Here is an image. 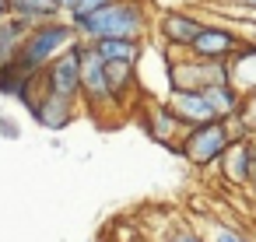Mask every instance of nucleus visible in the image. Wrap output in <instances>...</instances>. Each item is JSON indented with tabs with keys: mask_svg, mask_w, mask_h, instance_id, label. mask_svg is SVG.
Listing matches in <instances>:
<instances>
[{
	"mask_svg": "<svg viewBox=\"0 0 256 242\" xmlns=\"http://www.w3.org/2000/svg\"><path fill=\"white\" fill-rule=\"evenodd\" d=\"M25 32H28V28H25L18 18H11V14L0 18V67H8V64H14V60H18Z\"/></svg>",
	"mask_w": 256,
	"mask_h": 242,
	"instance_id": "a211bd4d",
	"label": "nucleus"
},
{
	"mask_svg": "<svg viewBox=\"0 0 256 242\" xmlns=\"http://www.w3.org/2000/svg\"><path fill=\"white\" fill-rule=\"evenodd\" d=\"M92 46L106 64H137L144 53V39H98Z\"/></svg>",
	"mask_w": 256,
	"mask_h": 242,
	"instance_id": "dca6fc26",
	"label": "nucleus"
},
{
	"mask_svg": "<svg viewBox=\"0 0 256 242\" xmlns=\"http://www.w3.org/2000/svg\"><path fill=\"white\" fill-rule=\"evenodd\" d=\"M242 116H246V120H249V126L256 130V95H249V98H246V109H242Z\"/></svg>",
	"mask_w": 256,
	"mask_h": 242,
	"instance_id": "4be33fe9",
	"label": "nucleus"
},
{
	"mask_svg": "<svg viewBox=\"0 0 256 242\" xmlns=\"http://www.w3.org/2000/svg\"><path fill=\"white\" fill-rule=\"evenodd\" d=\"M165 242H207V235L193 224H179V228H168L165 232Z\"/></svg>",
	"mask_w": 256,
	"mask_h": 242,
	"instance_id": "aec40b11",
	"label": "nucleus"
},
{
	"mask_svg": "<svg viewBox=\"0 0 256 242\" xmlns=\"http://www.w3.org/2000/svg\"><path fill=\"white\" fill-rule=\"evenodd\" d=\"M224 4V0H221ZM228 4H235V8H242V11H252L256 14V0H228Z\"/></svg>",
	"mask_w": 256,
	"mask_h": 242,
	"instance_id": "5701e85b",
	"label": "nucleus"
},
{
	"mask_svg": "<svg viewBox=\"0 0 256 242\" xmlns=\"http://www.w3.org/2000/svg\"><path fill=\"white\" fill-rule=\"evenodd\" d=\"M25 106L32 109V116H36L46 130H64V126H70V123L78 120V106H81V102L60 98V95H50L46 88H39Z\"/></svg>",
	"mask_w": 256,
	"mask_h": 242,
	"instance_id": "9b49d317",
	"label": "nucleus"
},
{
	"mask_svg": "<svg viewBox=\"0 0 256 242\" xmlns=\"http://www.w3.org/2000/svg\"><path fill=\"white\" fill-rule=\"evenodd\" d=\"M232 144V130L224 120H214V123H204V126H190L182 144H179V154L193 165V168H210L221 162L224 148Z\"/></svg>",
	"mask_w": 256,
	"mask_h": 242,
	"instance_id": "20e7f679",
	"label": "nucleus"
},
{
	"mask_svg": "<svg viewBox=\"0 0 256 242\" xmlns=\"http://www.w3.org/2000/svg\"><path fill=\"white\" fill-rule=\"evenodd\" d=\"M228 78H232V84L249 98V95H256V46L246 39L242 42V50L228 60Z\"/></svg>",
	"mask_w": 256,
	"mask_h": 242,
	"instance_id": "ddd939ff",
	"label": "nucleus"
},
{
	"mask_svg": "<svg viewBox=\"0 0 256 242\" xmlns=\"http://www.w3.org/2000/svg\"><path fill=\"white\" fill-rule=\"evenodd\" d=\"M8 4H11V18H18L25 28L53 22V18H64V11L53 4V0H8Z\"/></svg>",
	"mask_w": 256,
	"mask_h": 242,
	"instance_id": "2eb2a0df",
	"label": "nucleus"
},
{
	"mask_svg": "<svg viewBox=\"0 0 256 242\" xmlns=\"http://www.w3.org/2000/svg\"><path fill=\"white\" fill-rule=\"evenodd\" d=\"M140 123H144V130H148V137H151L154 144H165L168 151L179 154V144H182V137H186V126H182V120L172 112L168 102H148V106L140 109Z\"/></svg>",
	"mask_w": 256,
	"mask_h": 242,
	"instance_id": "1a4fd4ad",
	"label": "nucleus"
},
{
	"mask_svg": "<svg viewBox=\"0 0 256 242\" xmlns=\"http://www.w3.org/2000/svg\"><path fill=\"white\" fill-rule=\"evenodd\" d=\"M252 165H256V140L252 137H242V140H232L218 162V172L228 186L242 190L249 186L252 190Z\"/></svg>",
	"mask_w": 256,
	"mask_h": 242,
	"instance_id": "9d476101",
	"label": "nucleus"
},
{
	"mask_svg": "<svg viewBox=\"0 0 256 242\" xmlns=\"http://www.w3.org/2000/svg\"><path fill=\"white\" fill-rule=\"evenodd\" d=\"M207 95V102H210V109H214V116L218 120H235V116H242V109H246V95L228 81V84H214V88H207L204 92Z\"/></svg>",
	"mask_w": 256,
	"mask_h": 242,
	"instance_id": "4468645a",
	"label": "nucleus"
},
{
	"mask_svg": "<svg viewBox=\"0 0 256 242\" xmlns=\"http://www.w3.org/2000/svg\"><path fill=\"white\" fill-rule=\"evenodd\" d=\"M252 190H256V165H252Z\"/></svg>",
	"mask_w": 256,
	"mask_h": 242,
	"instance_id": "a878e982",
	"label": "nucleus"
},
{
	"mask_svg": "<svg viewBox=\"0 0 256 242\" xmlns=\"http://www.w3.org/2000/svg\"><path fill=\"white\" fill-rule=\"evenodd\" d=\"M53 4H56V8H60L64 14H70V11L78 8V0H53Z\"/></svg>",
	"mask_w": 256,
	"mask_h": 242,
	"instance_id": "b1692460",
	"label": "nucleus"
},
{
	"mask_svg": "<svg viewBox=\"0 0 256 242\" xmlns=\"http://www.w3.org/2000/svg\"><path fill=\"white\" fill-rule=\"evenodd\" d=\"M207 242H256L246 228L232 224V221H207Z\"/></svg>",
	"mask_w": 256,
	"mask_h": 242,
	"instance_id": "6ab92c4d",
	"label": "nucleus"
},
{
	"mask_svg": "<svg viewBox=\"0 0 256 242\" xmlns=\"http://www.w3.org/2000/svg\"><path fill=\"white\" fill-rule=\"evenodd\" d=\"M81 70H84V50H81V42H78V46H70L64 56H56V60L42 70V88H46L50 95L81 102Z\"/></svg>",
	"mask_w": 256,
	"mask_h": 242,
	"instance_id": "0eeeda50",
	"label": "nucleus"
},
{
	"mask_svg": "<svg viewBox=\"0 0 256 242\" xmlns=\"http://www.w3.org/2000/svg\"><path fill=\"white\" fill-rule=\"evenodd\" d=\"M4 14H11V4H8V0H0V18H4Z\"/></svg>",
	"mask_w": 256,
	"mask_h": 242,
	"instance_id": "393cba45",
	"label": "nucleus"
},
{
	"mask_svg": "<svg viewBox=\"0 0 256 242\" xmlns=\"http://www.w3.org/2000/svg\"><path fill=\"white\" fill-rule=\"evenodd\" d=\"M81 36H78V25L70 18H53V22H42V25H32L22 39V53H18V64H25L32 74H42L56 56H64L70 46H78Z\"/></svg>",
	"mask_w": 256,
	"mask_h": 242,
	"instance_id": "f03ea898",
	"label": "nucleus"
},
{
	"mask_svg": "<svg viewBox=\"0 0 256 242\" xmlns=\"http://www.w3.org/2000/svg\"><path fill=\"white\" fill-rule=\"evenodd\" d=\"M165 81H168V92L172 88L207 92L214 84H228L232 78H228V64H214V60H200V56L179 53V56L165 60Z\"/></svg>",
	"mask_w": 256,
	"mask_h": 242,
	"instance_id": "7ed1b4c3",
	"label": "nucleus"
},
{
	"mask_svg": "<svg viewBox=\"0 0 256 242\" xmlns=\"http://www.w3.org/2000/svg\"><path fill=\"white\" fill-rule=\"evenodd\" d=\"M78 36L84 42H98V39H148V32L154 28L148 0H112L109 8L74 22Z\"/></svg>",
	"mask_w": 256,
	"mask_h": 242,
	"instance_id": "f257e3e1",
	"label": "nucleus"
},
{
	"mask_svg": "<svg viewBox=\"0 0 256 242\" xmlns=\"http://www.w3.org/2000/svg\"><path fill=\"white\" fill-rule=\"evenodd\" d=\"M207 22L196 14V11H186V8H165L158 18H154V32L158 39L172 50V53H186L193 46V39L200 36Z\"/></svg>",
	"mask_w": 256,
	"mask_h": 242,
	"instance_id": "6e6552de",
	"label": "nucleus"
},
{
	"mask_svg": "<svg viewBox=\"0 0 256 242\" xmlns=\"http://www.w3.org/2000/svg\"><path fill=\"white\" fill-rule=\"evenodd\" d=\"M81 50H84V70H81V102L88 106V112L102 116L109 106H120L112 98V88H109V74H106V60L95 53L92 42L81 39Z\"/></svg>",
	"mask_w": 256,
	"mask_h": 242,
	"instance_id": "39448f33",
	"label": "nucleus"
},
{
	"mask_svg": "<svg viewBox=\"0 0 256 242\" xmlns=\"http://www.w3.org/2000/svg\"><path fill=\"white\" fill-rule=\"evenodd\" d=\"M242 42H246V36L232 25V22H221V25H214V22H207L204 28H200V36L193 39V46L186 50L190 56H200V60H214V64H228L238 50H242Z\"/></svg>",
	"mask_w": 256,
	"mask_h": 242,
	"instance_id": "423d86ee",
	"label": "nucleus"
},
{
	"mask_svg": "<svg viewBox=\"0 0 256 242\" xmlns=\"http://www.w3.org/2000/svg\"><path fill=\"white\" fill-rule=\"evenodd\" d=\"M112 0H78V8L67 14L70 22H81V18H88V14H95V11H102V8H109Z\"/></svg>",
	"mask_w": 256,
	"mask_h": 242,
	"instance_id": "412c9836",
	"label": "nucleus"
},
{
	"mask_svg": "<svg viewBox=\"0 0 256 242\" xmlns=\"http://www.w3.org/2000/svg\"><path fill=\"white\" fill-rule=\"evenodd\" d=\"M165 102L172 106V112L182 120V126H186V130H190V126H204V123H214V120H218L204 92H182V88H172V92L165 95Z\"/></svg>",
	"mask_w": 256,
	"mask_h": 242,
	"instance_id": "f8f14e48",
	"label": "nucleus"
},
{
	"mask_svg": "<svg viewBox=\"0 0 256 242\" xmlns=\"http://www.w3.org/2000/svg\"><path fill=\"white\" fill-rule=\"evenodd\" d=\"M106 74H109V88H112V98L123 106L137 88H140V78H137V64H106Z\"/></svg>",
	"mask_w": 256,
	"mask_h": 242,
	"instance_id": "f3484780",
	"label": "nucleus"
}]
</instances>
